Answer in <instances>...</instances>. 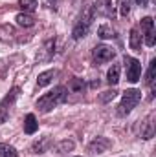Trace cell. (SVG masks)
Returning a JSON list of instances; mask_svg holds the SVG:
<instances>
[{
    "mask_svg": "<svg viewBox=\"0 0 156 157\" xmlns=\"http://www.w3.org/2000/svg\"><path fill=\"white\" fill-rule=\"evenodd\" d=\"M18 6L24 9V13H31V11H35L37 9V0H18Z\"/></svg>",
    "mask_w": 156,
    "mask_h": 157,
    "instance_id": "603a6c76",
    "label": "cell"
},
{
    "mask_svg": "<svg viewBox=\"0 0 156 157\" xmlns=\"http://www.w3.org/2000/svg\"><path fill=\"white\" fill-rule=\"evenodd\" d=\"M68 91H72V93H81V91H84V82H83V78H77V77L72 78L70 84H68Z\"/></svg>",
    "mask_w": 156,
    "mask_h": 157,
    "instance_id": "d6986e66",
    "label": "cell"
},
{
    "mask_svg": "<svg viewBox=\"0 0 156 157\" xmlns=\"http://www.w3.org/2000/svg\"><path fill=\"white\" fill-rule=\"evenodd\" d=\"M37 130H39V122H37L35 115H33V113H28L26 119H24V132H26L28 135H33Z\"/></svg>",
    "mask_w": 156,
    "mask_h": 157,
    "instance_id": "7c38bea8",
    "label": "cell"
},
{
    "mask_svg": "<svg viewBox=\"0 0 156 157\" xmlns=\"http://www.w3.org/2000/svg\"><path fill=\"white\" fill-rule=\"evenodd\" d=\"M94 15H101V17H112L114 15V7H112V0H96V4L92 6Z\"/></svg>",
    "mask_w": 156,
    "mask_h": 157,
    "instance_id": "9c48e42d",
    "label": "cell"
},
{
    "mask_svg": "<svg viewBox=\"0 0 156 157\" xmlns=\"http://www.w3.org/2000/svg\"><path fill=\"white\" fill-rule=\"evenodd\" d=\"M105 93H107V95H103L101 99H103V101L107 102V101H110V99H114V97H116V93H117V91H114V90H112V91H105Z\"/></svg>",
    "mask_w": 156,
    "mask_h": 157,
    "instance_id": "d4e9b609",
    "label": "cell"
},
{
    "mask_svg": "<svg viewBox=\"0 0 156 157\" xmlns=\"http://www.w3.org/2000/svg\"><path fill=\"white\" fill-rule=\"evenodd\" d=\"M119 71H121L119 64H112L110 70L107 71V82H109L110 86H116L117 82H119Z\"/></svg>",
    "mask_w": 156,
    "mask_h": 157,
    "instance_id": "5bb4252c",
    "label": "cell"
},
{
    "mask_svg": "<svg viewBox=\"0 0 156 157\" xmlns=\"http://www.w3.org/2000/svg\"><path fill=\"white\" fill-rule=\"evenodd\" d=\"M110 146H112V141H110V139H107V137H94V139L88 143L86 150H88L90 154H105Z\"/></svg>",
    "mask_w": 156,
    "mask_h": 157,
    "instance_id": "ba28073f",
    "label": "cell"
},
{
    "mask_svg": "<svg viewBox=\"0 0 156 157\" xmlns=\"http://www.w3.org/2000/svg\"><path fill=\"white\" fill-rule=\"evenodd\" d=\"M66 101H68V88L66 86H55L53 90H50L48 93H44L42 97L37 99V108L42 113H48L53 108H57L59 104H64Z\"/></svg>",
    "mask_w": 156,
    "mask_h": 157,
    "instance_id": "6da1fadb",
    "label": "cell"
},
{
    "mask_svg": "<svg viewBox=\"0 0 156 157\" xmlns=\"http://www.w3.org/2000/svg\"><path fill=\"white\" fill-rule=\"evenodd\" d=\"M18 95H20V88L15 86V88H11V90L7 91V95L0 101V124H4V122L9 119V112H11L15 101L18 99Z\"/></svg>",
    "mask_w": 156,
    "mask_h": 157,
    "instance_id": "3957f363",
    "label": "cell"
},
{
    "mask_svg": "<svg viewBox=\"0 0 156 157\" xmlns=\"http://www.w3.org/2000/svg\"><path fill=\"white\" fill-rule=\"evenodd\" d=\"M125 70H127V80L130 84H136L142 77V64L138 59H132L129 55H125Z\"/></svg>",
    "mask_w": 156,
    "mask_h": 157,
    "instance_id": "8992f818",
    "label": "cell"
},
{
    "mask_svg": "<svg viewBox=\"0 0 156 157\" xmlns=\"http://www.w3.org/2000/svg\"><path fill=\"white\" fill-rule=\"evenodd\" d=\"M130 4H132V0H121L119 11H121V15H123V17H125V15H129V11H130Z\"/></svg>",
    "mask_w": 156,
    "mask_h": 157,
    "instance_id": "cb8c5ba5",
    "label": "cell"
},
{
    "mask_svg": "<svg viewBox=\"0 0 156 157\" xmlns=\"http://www.w3.org/2000/svg\"><path fill=\"white\" fill-rule=\"evenodd\" d=\"M142 101V91L140 90H127V91H123V95H121V101H119V106H117V115H121V117H125V115H129L136 106H138V102Z\"/></svg>",
    "mask_w": 156,
    "mask_h": 157,
    "instance_id": "7a4b0ae2",
    "label": "cell"
},
{
    "mask_svg": "<svg viewBox=\"0 0 156 157\" xmlns=\"http://www.w3.org/2000/svg\"><path fill=\"white\" fill-rule=\"evenodd\" d=\"M48 2H50V4H51V7H55V6H57V2H59V0H48Z\"/></svg>",
    "mask_w": 156,
    "mask_h": 157,
    "instance_id": "4316f807",
    "label": "cell"
},
{
    "mask_svg": "<svg viewBox=\"0 0 156 157\" xmlns=\"http://www.w3.org/2000/svg\"><path fill=\"white\" fill-rule=\"evenodd\" d=\"M0 157H18V152L6 143H0Z\"/></svg>",
    "mask_w": 156,
    "mask_h": 157,
    "instance_id": "ffe728a7",
    "label": "cell"
},
{
    "mask_svg": "<svg viewBox=\"0 0 156 157\" xmlns=\"http://www.w3.org/2000/svg\"><path fill=\"white\" fill-rule=\"evenodd\" d=\"M57 75V71L55 70H48V71H42V73H39V77H37V86L39 88H44V86H48L51 80H53V77Z\"/></svg>",
    "mask_w": 156,
    "mask_h": 157,
    "instance_id": "4fadbf2b",
    "label": "cell"
},
{
    "mask_svg": "<svg viewBox=\"0 0 156 157\" xmlns=\"http://www.w3.org/2000/svg\"><path fill=\"white\" fill-rule=\"evenodd\" d=\"M97 35H99L101 39H114V37H116L114 29H112L109 24H103V26H99V29H97Z\"/></svg>",
    "mask_w": 156,
    "mask_h": 157,
    "instance_id": "44dd1931",
    "label": "cell"
},
{
    "mask_svg": "<svg viewBox=\"0 0 156 157\" xmlns=\"http://www.w3.org/2000/svg\"><path fill=\"white\" fill-rule=\"evenodd\" d=\"M76 157H81V155H76Z\"/></svg>",
    "mask_w": 156,
    "mask_h": 157,
    "instance_id": "83f0119b",
    "label": "cell"
},
{
    "mask_svg": "<svg viewBox=\"0 0 156 157\" xmlns=\"http://www.w3.org/2000/svg\"><path fill=\"white\" fill-rule=\"evenodd\" d=\"M154 71H156V59H153L151 64H149V70H147V78H145V82L151 88L153 95H154Z\"/></svg>",
    "mask_w": 156,
    "mask_h": 157,
    "instance_id": "9a60e30c",
    "label": "cell"
},
{
    "mask_svg": "<svg viewBox=\"0 0 156 157\" xmlns=\"http://www.w3.org/2000/svg\"><path fill=\"white\" fill-rule=\"evenodd\" d=\"M50 146H51L50 137H40V139H37V141L31 144V152H33V154H44V152H48Z\"/></svg>",
    "mask_w": 156,
    "mask_h": 157,
    "instance_id": "8fae6325",
    "label": "cell"
},
{
    "mask_svg": "<svg viewBox=\"0 0 156 157\" xmlns=\"http://www.w3.org/2000/svg\"><path fill=\"white\" fill-rule=\"evenodd\" d=\"M142 29H143V42H145V46L153 48L156 42V35H154V22H153L151 17L142 18Z\"/></svg>",
    "mask_w": 156,
    "mask_h": 157,
    "instance_id": "52a82bcc",
    "label": "cell"
},
{
    "mask_svg": "<svg viewBox=\"0 0 156 157\" xmlns=\"http://www.w3.org/2000/svg\"><path fill=\"white\" fill-rule=\"evenodd\" d=\"M134 2H136L138 6H142V7H145V6L149 4V0H134Z\"/></svg>",
    "mask_w": 156,
    "mask_h": 157,
    "instance_id": "484cf974",
    "label": "cell"
},
{
    "mask_svg": "<svg viewBox=\"0 0 156 157\" xmlns=\"http://www.w3.org/2000/svg\"><path fill=\"white\" fill-rule=\"evenodd\" d=\"M92 20H94V11H92V7H86L84 13H83V17L79 18V22L74 26L72 37L76 40L86 37V33H88V29H90V26H92Z\"/></svg>",
    "mask_w": 156,
    "mask_h": 157,
    "instance_id": "277c9868",
    "label": "cell"
},
{
    "mask_svg": "<svg viewBox=\"0 0 156 157\" xmlns=\"http://www.w3.org/2000/svg\"><path fill=\"white\" fill-rule=\"evenodd\" d=\"M15 20H17V24L22 26V28H31V26L35 24V18H33L31 15H28V13H18Z\"/></svg>",
    "mask_w": 156,
    "mask_h": 157,
    "instance_id": "2e32d148",
    "label": "cell"
},
{
    "mask_svg": "<svg viewBox=\"0 0 156 157\" xmlns=\"http://www.w3.org/2000/svg\"><path fill=\"white\" fill-rule=\"evenodd\" d=\"M42 49H44V53H46V57H44V59H46V60H48V59H51V57L55 55V39L46 40Z\"/></svg>",
    "mask_w": 156,
    "mask_h": 157,
    "instance_id": "7402d4cb",
    "label": "cell"
},
{
    "mask_svg": "<svg viewBox=\"0 0 156 157\" xmlns=\"http://www.w3.org/2000/svg\"><path fill=\"white\" fill-rule=\"evenodd\" d=\"M130 48L134 49V51H142V35L138 33V29L134 28L132 31H130Z\"/></svg>",
    "mask_w": 156,
    "mask_h": 157,
    "instance_id": "e0dca14e",
    "label": "cell"
},
{
    "mask_svg": "<svg viewBox=\"0 0 156 157\" xmlns=\"http://www.w3.org/2000/svg\"><path fill=\"white\" fill-rule=\"evenodd\" d=\"M153 113L151 115H147V119L142 122V137L143 139H151L153 135H154V122H153Z\"/></svg>",
    "mask_w": 156,
    "mask_h": 157,
    "instance_id": "30bf717a",
    "label": "cell"
},
{
    "mask_svg": "<svg viewBox=\"0 0 156 157\" xmlns=\"http://www.w3.org/2000/svg\"><path fill=\"white\" fill-rule=\"evenodd\" d=\"M116 57V51H114V48H110V46H107V44H99V46H96L94 48V51H92V59H94V64H105V62H109V60H112Z\"/></svg>",
    "mask_w": 156,
    "mask_h": 157,
    "instance_id": "5b68a950",
    "label": "cell"
},
{
    "mask_svg": "<svg viewBox=\"0 0 156 157\" xmlns=\"http://www.w3.org/2000/svg\"><path fill=\"white\" fill-rule=\"evenodd\" d=\"M74 146H76V143H74V141L64 139V141H61V143L55 146V152H57V154H68V152H72V150H74Z\"/></svg>",
    "mask_w": 156,
    "mask_h": 157,
    "instance_id": "ac0fdd59",
    "label": "cell"
}]
</instances>
